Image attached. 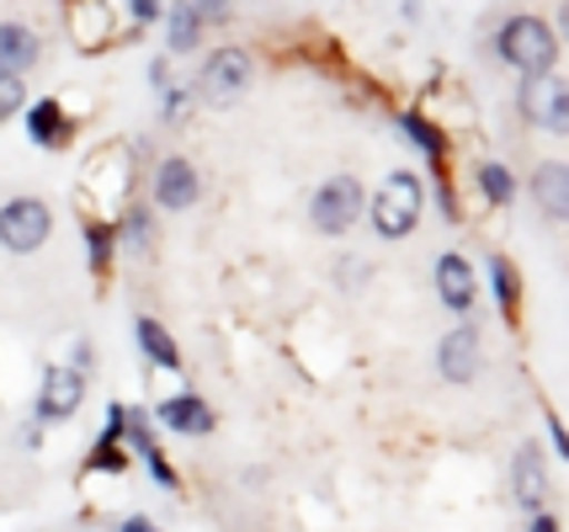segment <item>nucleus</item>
Instances as JSON below:
<instances>
[{
    "mask_svg": "<svg viewBox=\"0 0 569 532\" xmlns=\"http://www.w3.org/2000/svg\"><path fill=\"white\" fill-rule=\"evenodd\" d=\"M17 442H22L27 453H38V448L49 442V426H43V421L32 415V421H22V426H17Z\"/></svg>",
    "mask_w": 569,
    "mask_h": 532,
    "instance_id": "36",
    "label": "nucleus"
},
{
    "mask_svg": "<svg viewBox=\"0 0 569 532\" xmlns=\"http://www.w3.org/2000/svg\"><path fill=\"white\" fill-rule=\"evenodd\" d=\"M437 379L447 389H473L479 373H485V330L473 325V320H458V325H447L437 335Z\"/></svg>",
    "mask_w": 569,
    "mask_h": 532,
    "instance_id": "7",
    "label": "nucleus"
},
{
    "mask_svg": "<svg viewBox=\"0 0 569 532\" xmlns=\"http://www.w3.org/2000/svg\"><path fill=\"white\" fill-rule=\"evenodd\" d=\"M123 442H128V453H133V458L149 453V448H160V426H154V415H149L144 405H128V431H123Z\"/></svg>",
    "mask_w": 569,
    "mask_h": 532,
    "instance_id": "27",
    "label": "nucleus"
},
{
    "mask_svg": "<svg viewBox=\"0 0 569 532\" xmlns=\"http://www.w3.org/2000/svg\"><path fill=\"white\" fill-rule=\"evenodd\" d=\"M133 347H139V357H144L149 373H171V379H181V373H187V357H181L176 330L166 325L160 314H149V309H139V314H133Z\"/></svg>",
    "mask_w": 569,
    "mask_h": 532,
    "instance_id": "15",
    "label": "nucleus"
},
{
    "mask_svg": "<svg viewBox=\"0 0 569 532\" xmlns=\"http://www.w3.org/2000/svg\"><path fill=\"white\" fill-rule=\"evenodd\" d=\"M123 431H128V405H123V400H112V405H107V415H101L97 436H101V442H123Z\"/></svg>",
    "mask_w": 569,
    "mask_h": 532,
    "instance_id": "35",
    "label": "nucleus"
},
{
    "mask_svg": "<svg viewBox=\"0 0 569 532\" xmlns=\"http://www.w3.org/2000/svg\"><path fill=\"white\" fill-rule=\"evenodd\" d=\"M517 118L538 133H553V139H569V80L553 70V76H532L517 86Z\"/></svg>",
    "mask_w": 569,
    "mask_h": 532,
    "instance_id": "8",
    "label": "nucleus"
},
{
    "mask_svg": "<svg viewBox=\"0 0 569 532\" xmlns=\"http://www.w3.org/2000/svg\"><path fill=\"white\" fill-rule=\"evenodd\" d=\"M154 426L171 431V436H187V442H208L213 431H219V410L202 400L198 389H176L166 400H154Z\"/></svg>",
    "mask_w": 569,
    "mask_h": 532,
    "instance_id": "12",
    "label": "nucleus"
},
{
    "mask_svg": "<svg viewBox=\"0 0 569 532\" xmlns=\"http://www.w3.org/2000/svg\"><path fill=\"white\" fill-rule=\"evenodd\" d=\"M43 64V32L32 22H0V76H32Z\"/></svg>",
    "mask_w": 569,
    "mask_h": 532,
    "instance_id": "19",
    "label": "nucleus"
},
{
    "mask_svg": "<svg viewBox=\"0 0 569 532\" xmlns=\"http://www.w3.org/2000/svg\"><path fill=\"white\" fill-rule=\"evenodd\" d=\"M527 532H565V522H559V511H532V516H527Z\"/></svg>",
    "mask_w": 569,
    "mask_h": 532,
    "instance_id": "37",
    "label": "nucleus"
},
{
    "mask_svg": "<svg viewBox=\"0 0 569 532\" xmlns=\"http://www.w3.org/2000/svg\"><path fill=\"white\" fill-rule=\"evenodd\" d=\"M485 278H490V299H496V314L506 325L517 330L521 325V299H527V282H521V267L511 255L490 251V267H485Z\"/></svg>",
    "mask_w": 569,
    "mask_h": 532,
    "instance_id": "20",
    "label": "nucleus"
},
{
    "mask_svg": "<svg viewBox=\"0 0 569 532\" xmlns=\"http://www.w3.org/2000/svg\"><path fill=\"white\" fill-rule=\"evenodd\" d=\"M160 27H166V53H171V59H192V53H202V43H208V27H202V17L192 11V0H171Z\"/></svg>",
    "mask_w": 569,
    "mask_h": 532,
    "instance_id": "21",
    "label": "nucleus"
},
{
    "mask_svg": "<svg viewBox=\"0 0 569 532\" xmlns=\"http://www.w3.org/2000/svg\"><path fill=\"white\" fill-rule=\"evenodd\" d=\"M22 128L32 139V150L43 154H64L74 144V112L64 107V97H38L22 107Z\"/></svg>",
    "mask_w": 569,
    "mask_h": 532,
    "instance_id": "14",
    "label": "nucleus"
},
{
    "mask_svg": "<svg viewBox=\"0 0 569 532\" xmlns=\"http://www.w3.org/2000/svg\"><path fill=\"white\" fill-rule=\"evenodd\" d=\"M112 229H118V255H133V261H149V255L160 251V213L144 203V198H133L112 213Z\"/></svg>",
    "mask_w": 569,
    "mask_h": 532,
    "instance_id": "16",
    "label": "nucleus"
},
{
    "mask_svg": "<svg viewBox=\"0 0 569 532\" xmlns=\"http://www.w3.org/2000/svg\"><path fill=\"white\" fill-rule=\"evenodd\" d=\"M395 139L405 150H416L426 160V171H447L452 165V128L442 118H431L426 107H395Z\"/></svg>",
    "mask_w": 569,
    "mask_h": 532,
    "instance_id": "10",
    "label": "nucleus"
},
{
    "mask_svg": "<svg viewBox=\"0 0 569 532\" xmlns=\"http://www.w3.org/2000/svg\"><path fill=\"white\" fill-rule=\"evenodd\" d=\"M154 112H160V123L166 128H181L192 112H198V91H192V80H176L171 91H160L154 97Z\"/></svg>",
    "mask_w": 569,
    "mask_h": 532,
    "instance_id": "25",
    "label": "nucleus"
},
{
    "mask_svg": "<svg viewBox=\"0 0 569 532\" xmlns=\"http://www.w3.org/2000/svg\"><path fill=\"white\" fill-rule=\"evenodd\" d=\"M64 362H70L74 373H86V379H91V373H97V341H91V335H74Z\"/></svg>",
    "mask_w": 569,
    "mask_h": 532,
    "instance_id": "34",
    "label": "nucleus"
},
{
    "mask_svg": "<svg viewBox=\"0 0 569 532\" xmlns=\"http://www.w3.org/2000/svg\"><path fill=\"white\" fill-rule=\"evenodd\" d=\"M118 532H166V528H160V522H149L144 511H128L123 522H118Z\"/></svg>",
    "mask_w": 569,
    "mask_h": 532,
    "instance_id": "38",
    "label": "nucleus"
},
{
    "mask_svg": "<svg viewBox=\"0 0 569 532\" xmlns=\"http://www.w3.org/2000/svg\"><path fill=\"white\" fill-rule=\"evenodd\" d=\"M250 86H256V53H250L246 43H219V49H208L198 64V80H192L198 107H213V112L240 107L250 97Z\"/></svg>",
    "mask_w": 569,
    "mask_h": 532,
    "instance_id": "3",
    "label": "nucleus"
},
{
    "mask_svg": "<svg viewBox=\"0 0 569 532\" xmlns=\"http://www.w3.org/2000/svg\"><path fill=\"white\" fill-rule=\"evenodd\" d=\"M192 11L202 17V27H208V32L234 27V0H192Z\"/></svg>",
    "mask_w": 569,
    "mask_h": 532,
    "instance_id": "32",
    "label": "nucleus"
},
{
    "mask_svg": "<svg viewBox=\"0 0 569 532\" xmlns=\"http://www.w3.org/2000/svg\"><path fill=\"white\" fill-rule=\"evenodd\" d=\"M91 480H123L128 469H133V453H128V442H101V436H91V453H86V463H80Z\"/></svg>",
    "mask_w": 569,
    "mask_h": 532,
    "instance_id": "23",
    "label": "nucleus"
},
{
    "mask_svg": "<svg viewBox=\"0 0 569 532\" xmlns=\"http://www.w3.org/2000/svg\"><path fill=\"white\" fill-rule=\"evenodd\" d=\"M527 198L548 224H569V160H538L527 177Z\"/></svg>",
    "mask_w": 569,
    "mask_h": 532,
    "instance_id": "17",
    "label": "nucleus"
},
{
    "mask_svg": "<svg viewBox=\"0 0 569 532\" xmlns=\"http://www.w3.org/2000/svg\"><path fill=\"white\" fill-rule=\"evenodd\" d=\"M133 463H139V469H144V474L160 484L166 495H181V490H187V484H181V469L171 463V453H166V448H149V453H139Z\"/></svg>",
    "mask_w": 569,
    "mask_h": 532,
    "instance_id": "26",
    "label": "nucleus"
},
{
    "mask_svg": "<svg viewBox=\"0 0 569 532\" xmlns=\"http://www.w3.org/2000/svg\"><path fill=\"white\" fill-rule=\"evenodd\" d=\"M426 203L437 208L442 224H463V219H469V213H463V192H458L452 165H447V171H431V181H426Z\"/></svg>",
    "mask_w": 569,
    "mask_h": 532,
    "instance_id": "24",
    "label": "nucleus"
},
{
    "mask_svg": "<svg viewBox=\"0 0 569 532\" xmlns=\"http://www.w3.org/2000/svg\"><path fill=\"white\" fill-rule=\"evenodd\" d=\"M431 293H437V304L452 320H473V309H479V272H473L469 255L437 251V261H431Z\"/></svg>",
    "mask_w": 569,
    "mask_h": 532,
    "instance_id": "11",
    "label": "nucleus"
},
{
    "mask_svg": "<svg viewBox=\"0 0 569 532\" xmlns=\"http://www.w3.org/2000/svg\"><path fill=\"white\" fill-rule=\"evenodd\" d=\"M27 102H32V97H27V80L22 76H0V128L11 123V118H22Z\"/></svg>",
    "mask_w": 569,
    "mask_h": 532,
    "instance_id": "29",
    "label": "nucleus"
},
{
    "mask_svg": "<svg viewBox=\"0 0 569 532\" xmlns=\"http://www.w3.org/2000/svg\"><path fill=\"white\" fill-rule=\"evenodd\" d=\"M553 32H559V43H565V49H569V0H565V6H559V17H553Z\"/></svg>",
    "mask_w": 569,
    "mask_h": 532,
    "instance_id": "40",
    "label": "nucleus"
},
{
    "mask_svg": "<svg viewBox=\"0 0 569 532\" xmlns=\"http://www.w3.org/2000/svg\"><path fill=\"white\" fill-rule=\"evenodd\" d=\"M426 213H431V203H426L421 171H389V177L368 192V229L378 240H389V245H395V240H410V234L426 224Z\"/></svg>",
    "mask_w": 569,
    "mask_h": 532,
    "instance_id": "2",
    "label": "nucleus"
},
{
    "mask_svg": "<svg viewBox=\"0 0 569 532\" xmlns=\"http://www.w3.org/2000/svg\"><path fill=\"white\" fill-rule=\"evenodd\" d=\"M362 219H368V187L357 171H336L309 192V229L325 240H347Z\"/></svg>",
    "mask_w": 569,
    "mask_h": 532,
    "instance_id": "4",
    "label": "nucleus"
},
{
    "mask_svg": "<svg viewBox=\"0 0 569 532\" xmlns=\"http://www.w3.org/2000/svg\"><path fill=\"white\" fill-rule=\"evenodd\" d=\"M368 282H372V261H362L357 251L336 255V288H341V293H362Z\"/></svg>",
    "mask_w": 569,
    "mask_h": 532,
    "instance_id": "28",
    "label": "nucleus"
},
{
    "mask_svg": "<svg viewBox=\"0 0 569 532\" xmlns=\"http://www.w3.org/2000/svg\"><path fill=\"white\" fill-rule=\"evenodd\" d=\"M144 203L154 213H192L202 203V165L192 154H160L144 177Z\"/></svg>",
    "mask_w": 569,
    "mask_h": 532,
    "instance_id": "5",
    "label": "nucleus"
},
{
    "mask_svg": "<svg viewBox=\"0 0 569 532\" xmlns=\"http://www.w3.org/2000/svg\"><path fill=\"white\" fill-rule=\"evenodd\" d=\"M144 86H149V97H160V91H171L176 86V59L166 49L160 53H149V64H144Z\"/></svg>",
    "mask_w": 569,
    "mask_h": 532,
    "instance_id": "30",
    "label": "nucleus"
},
{
    "mask_svg": "<svg viewBox=\"0 0 569 532\" xmlns=\"http://www.w3.org/2000/svg\"><path fill=\"white\" fill-rule=\"evenodd\" d=\"M53 240V203L38 192H17L0 203V251L6 255H38Z\"/></svg>",
    "mask_w": 569,
    "mask_h": 532,
    "instance_id": "6",
    "label": "nucleus"
},
{
    "mask_svg": "<svg viewBox=\"0 0 569 532\" xmlns=\"http://www.w3.org/2000/svg\"><path fill=\"white\" fill-rule=\"evenodd\" d=\"M166 6H171V0H123L128 27H133V32H149V27H160V17H166Z\"/></svg>",
    "mask_w": 569,
    "mask_h": 532,
    "instance_id": "31",
    "label": "nucleus"
},
{
    "mask_svg": "<svg viewBox=\"0 0 569 532\" xmlns=\"http://www.w3.org/2000/svg\"><path fill=\"white\" fill-rule=\"evenodd\" d=\"M86 394H91V379H86V373H74L70 362H49L43 379H38L32 415H38L43 426H64V421H74V415L86 410Z\"/></svg>",
    "mask_w": 569,
    "mask_h": 532,
    "instance_id": "9",
    "label": "nucleus"
},
{
    "mask_svg": "<svg viewBox=\"0 0 569 532\" xmlns=\"http://www.w3.org/2000/svg\"><path fill=\"white\" fill-rule=\"evenodd\" d=\"M548 495H553V480H548V453L543 442H517V453H511V501H517V511H543Z\"/></svg>",
    "mask_w": 569,
    "mask_h": 532,
    "instance_id": "13",
    "label": "nucleus"
},
{
    "mask_svg": "<svg viewBox=\"0 0 569 532\" xmlns=\"http://www.w3.org/2000/svg\"><path fill=\"white\" fill-rule=\"evenodd\" d=\"M421 17H426V0H399V22L405 27H421Z\"/></svg>",
    "mask_w": 569,
    "mask_h": 532,
    "instance_id": "39",
    "label": "nucleus"
},
{
    "mask_svg": "<svg viewBox=\"0 0 569 532\" xmlns=\"http://www.w3.org/2000/svg\"><path fill=\"white\" fill-rule=\"evenodd\" d=\"M543 431H548V448H553V458L559 463H569V426L559 410H543Z\"/></svg>",
    "mask_w": 569,
    "mask_h": 532,
    "instance_id": "33",
    "label": "nucleus"
},
{
    "mask_svg": "<svg viewBox=\"0 0 569 532\" xmlns=\"http://www.w3.org/2000/svg\"><path fill=\"white\" fill-rule=\"evenodd\" d=\"M490 49H496V59L517 80H532V76H553V70H559L565 43H559V32H553L548 17H538V11H511V17H500Z\"/></svg>",
    "mask_w": 569,
    "mask_h": 532,
    "instance_id": "1",
    "label": "nucleus"
},
{
    "mask_svg": "<svg viewBox=\"0 0 569 532\" xmlns=\"http://www.w3.org/2000/svg\"><path fill=\"white\" fill-rule=\"evenodd\" d=\"M80 245H86V272H91V282L107 288L112 272H118V229H112V219H107V213H86V219H80Z\"/></svg>",
    "mask_w": 569,
    "mask_h": 532,
    "instance_id": "18",
    "label": "nucleus"
},
{
    "mask_svg": "<svg viewBox=\"0 0 569 532\" xmlns=\"http://www.w3.org/2000/svg\"><path fill=\"white\" fill-rule=\"evenodd\" d=\"M473 192H479V203L485 208H511L521 198V181H517V171L506 165V160H479L473 165Z\"/></svg>",
    "mask_w": 569,
    "mask_h": 532,
    "instance_id": "22",
    "label": "nucleus"
}]
</instances>
